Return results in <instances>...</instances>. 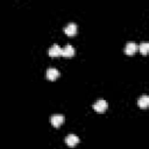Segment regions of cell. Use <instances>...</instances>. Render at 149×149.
Segmentation results:
<instances>
[{
  "instance_id": "cell-5",
  "label": "cell",
  "mask_w": 149,
  "mask_h": 149,
  "mask_svg": "<svg viewBox=\"0 0 149 149\" xmlns=\"http://www.w3.org/2000/svg\"><path fill=\"white\" fill-rule=\"evenodd\" d=\"M78 142H79V137L74 134H70L65 137V143L69 147H74L76 144H78Z\"/></svg>"
},
{
  "instance_id": "cell-2",
  "label": "cell",
  "mask_w": 149,
  "mask_h": 149,
  "mask_svg": "<svg viewBox=\"0 0 149 149\" xmlns=\"http://www.w3.org/2000/svg\"><path fill=\"white\" fill-rule=\"evenodd\" d=\"M137 49H139V47L136 45V43H134V42H128V43L126 44V47H125V52H126V55L132 56V55H134V54L137 51Z\"/></svg>"
},
{
  "instance_id": "cell-7",
  "label": "cell",
  "mask_w": 149,
  "mask_h": 149,
  "mask_svg": "<svg viewBox=\"0 0 149 149\" xmlns=\"http://www.w3.org/2000/svg\"><path fill=\"white\" fill-rule=\"evenodd\" d=\"M49 56H51V57H59V56H62V48L58 44H54L49 49Z\"/></svg>"
},
{
  "instance_id": "cell-4",
  "label": "cell",
  "mask_w": 149,
  "mask_h": 149,
  "mask_svg": "<svg viewBox=\"0 0 149 149\" xmlns=\"http://www.w3.org/2000/svg\"><path fill=\"white\" fill-rule=\"evenodd\" d=\"M45 77L49 79V80H55L59 77V71L57 69H54V68H50L47 70L45 72Z\"/></svg>"
},
{
  "instance_id": "cell-8",
  "label": "cell",
  "mask_w": 149,
  "mask_h": 149,
  "mask_svg": "<svg viewBox=\"0 0 149 149\" xmlns=\"http://www.w3.org/2000/svg\"><path fill=\"white\" fill-rule=\"evenodd\" d=\"M74 51H76L74 48L71 44H68V45H65L62 49V56H64V57H72L74 55Z\"/></svg>"
},
{
  "instance_id": "cell-9",
  "label": "cell",
  "mask_w": 149,
  "mask_h": 149,
  "mask_svg": "<svg viewBox=\"0 0 149 149\" xmlns=\"http://www.w3.org/2000/svg\"><path fill=\"white\" fill-rule=\"evenodd\" d=\"M137 105L141 107V108H147L149 106V97L148 95H142L137 100Z\"/></svg>"
},
{
  "instance_id": "cell-1",
  "label": "cell",
  "mask_w": 149,
  "mask_h": 149,
  "mask_svg": "<svg viewBox=\"0 0 149 149\" xmlns=\"http://www.w3.org/2000/svg\"><path fill=\"white\" fill-rule=\"evenodd\" d=\"M107 102H106V100H104V99H99V100H97L95 102H94V105H93V108H94V111L95 112H98V113H104L106 109H107Z\"/></svg>"
},
{
  "instance_id": "cell-10",
  "label": "cell",
  "mask_w": 149,
  "mask_h": 149,
  "mask_svg": "<svg viewBox=\"0 0 149 149\" xmlns=\"http://www.w3.org/2000/svg\"><path fill=\"white\" fill-rule=\"evenodd\" d=\"M139 49H140V52H141L142 55H147L148 51H149V43H147V42L141 43L140 47H139Z\"/></svg>"
},
{
  "instance_id": "cell-3",
  "label": "cell",
  "mask_w": 149,
  "mask_h": 149,
  "mask_svg": "<svg viewBox=\"0 0 149 149\" xmlns=\"http://www.w3.org/2000/svg\"><path fill=\"white\" fill-rule=\"evenodd\" d=\"M63 121H64V116L62 115V114H55V115H52L51 116V119H50V122H51V125L54 126V127H59L62 123H63Z\"/></svg>"
},
{
  "instance_id": "cell-6",
  "label": "cell",
  "mask_w": 149,
  "mask_h": 149,
  "mask_svg": "<svg viewBox=\"0 0 149 149\" xmlns=\"http://www.w3.org/2000/svg\"><path fill=\"white\" fill-rule=\"evenodd\" d=\"M64 33H65L68 36H73V35H76V33H77V24L73 23V22L69 23V24L64 28Z\"/></svg>"
}]
</instances>
